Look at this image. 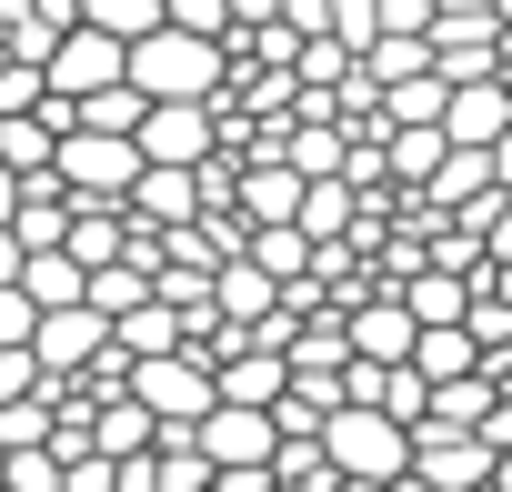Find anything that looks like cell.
<instances>
[{"instance_id": "cell-1", "label": "cell", "mask_w": 512, "mask_h": 492, "mask_svg": "<svg viewBox=\"0 0 512 492\" xmlns=\"http://www.w3.org/2000/svg\"><path fill=\"white\" fill-rule=\"evenodd\" d=\"M131 91H141V101H221V91H231V51L161 21V31L131 41Z\"/></svg>"}, {"instance_id": "cell-2", "label": "cell", "mask_w": 512, "mask_h": 492, "mask_svg": "<svg viewBox=\"0 0 512 492\" xmlns=\"http://www.w3.org/2000/svg\"><path fill=\"white\" fill-rule=\"evenodd\" d=\"M322 452H332L342 482H402V472H412V432H402L392 412H372V402H342V412L322 422Z\"/></svg>"}, {"instance_id": "cell-3", "label": "cell", "mask_w": 512, "mask_h": 492, "mask_svg": "<svg viewBox=\"0 0 512 492\" xmlns=\"http://www.w3.org/2000/svg\"><path fill=\"white\" fill-rule=\"evenodd\" d=\"M131 402H141L161 432H191V422L221 402V382H211L201 352H151V362H131Z\"/></svg>"}, {"instance_id": "cell-4", "label": "cell", "mask_w": 512, "mask_h": 492, "mask_svg": "<svg viewBox=\"0 0 512 492\" xmlns=\"http://www.w3.org/2000/svg\"><path fill=\"white\" fill-rule=\"evenodd\" d=\"M61 191L71 201H131V181H141V141H121V131H61Z\"/></svg>"}, {"instance_id": "cell-5", "label": "cell", "mask_w": 512, "mask_h": 492, "mask_svg": "<svg viewBox=\"0 0 512 492\" xmlns=\"http://www.w3.org/2000/svg\"><path fill=\"white\" fill-rule=\"evenodd\" d=\"M51 101H91V91H111V81H131V41L121 31H91V21H71L61 41H51Z\"/></svg>"}, {"instance_id": "cell-6", "label": "cell", "mask_w": 512, "mask_h": 492, "mask_svg": "<svg viewBox=\"0 0 512 492\" xmlns=\"http://www.w3.org/2000/svg\"><path fill=\"white\" fill-rule=\"evenodd\" d=\"M211 151H221L211 101H151V111H141V161H161V171H201Z\"/></svg>"}, {"instance_id": "cell-7", "label": "cell", "mask_w": 512, "mask_h": 492, "mask_svg": "<svg viewBox=\"0 0 512 492\" xmlns=\"http://www.w3.org/2000/svg\"><path fill=\"white\" fill-rule=\"evenodd\" d=\"M191 442L211 452V472H251V462H272V452H282V422H272V412H251V402H211V412L191 422Z\"/></svg>"}, {"instance_id": "cell-8", "label": "cell", "mask_w": 512, "mask_h": 492, "mask_svg": "<svg viewBox=\"0 0 512 492\" xmlns=\"http://www.w3.org/2000/svg\"><path fill=\"white\" fill-rule=\"evenodd\" d=\"M492 462H502V452H492L482 432H442V422L412 432V472H422L432 492H492Z\"/></svg>"}, {"instance_id": "cell-9", "label": "cell", "mask_w": 512, "mask_h": 492, "mask_svg": "<svg viewBox=\"0 0 512 492\" xmlns=\"http://www.w3.org/2000/svg\"><path fill=\"white\" fill-rule=\"evenodd\" d=\"M111 352V322L81 302V312H41V332H31V362H41V382H81L91 362Z\"/></svg>"}, {"instance_id": "cell-10", "label": "cell", "mask_w": 512, "mask_h": 492, "mask_svg": "<svg viewBox=\"0 0 512 492\" xmlns=\"http://www.w3.org/2000/svg\"><path fill=\"white\" fill-rule=\"evenodd\" d=\"M342 342H352V362H412L422 322L402 312V292H362V302H342Z\"/></svg>"}, {"instance_id": "cell-11", "label": "cell", "mask_w": 512, "mask_h": 492, "mask_svg": "<svg viewBox=\"0 0 512 492\" xmlns=\"http://www.w3.org/2000/svg\"><path fill=\"white\" fill-rule=\"evenodd\" d=\"M502 131H512V81H462L452 111H442V141L452 151H492Z\"/></svg>"}, {"instance_id": "cell-12", "label": "cell", "mask_w": 512, "mask_h": 492, "mask_svg": "<svg viewBox=\"0 0 512 492\" xmlns=\"http://www.w3.org/2000/svg\"><path fill=\"white\" fill-rule=\"evenodd\" d=\"M211 312L241 322V332H262V322H282V282H272L262 262H221V272H211Z\"/></svg>"}, {"instance_id": "cell-13", "label": "cell", "mask_w": 512, "mask_h": 492, "mask_svg": "<svg viewBox=\"0 0 512 492\" xmlns=\"http://www.w3.org/2000/svg\"><path fill=\"white\" fill-rule=\"evenodd\" d=\"M211 382H221V402H251V412H272V402L292 392V362H282V352H262V342H251V352H231V362H211Z\"/></svg>"}, {"instance_id": "cell-14", "label": "cell", "mask_w": 512, "mask_h": 492, "mask_svg": "<svg viewBox=\"0 0 512 492\" xmlns=\"http://www.w3.org/2000/svg\"><path fill=\"white\" fill-rule=\"evenodd\" d=\"M151 442H161V422H151V412H141L131 392H111V402H91V452H101V462H141Z\"/></svg>"}, {"instance_id": "cell-15", "label": "cell", "mask_w": 512, "mask_h": 492, "mask_svg": "<svg viewBox=\"0 0 512 492\" xmlns=\"http://www.w3.org/2000/svg\"><path fill=\"white\" fill-rule=\"evenodd\" d=\"M111 342H121V362H151V352H191V322L151 292L141 312H121V322H111Z\"/></svg>"}, {"instance_id": "cell-16", "label": "cell", "mask_w": 512, "mask_h": 492, "mask_svg": "<svg viewBox=\"0 0 512 492\" xmlns=\"http://www.w3.org/2000/svg\"><path fill=\"white\" fill-rule=\"evenodd\" d=\"M402 312H412L422 332H442V322H472V282H462V272H432V262H422V272L402 282Z\"/></svg>"}, {"instance_id": "cell-17", "label": "cell", "mask_w": 512, "mask_h": 492, "mask_svg": "<svg viewBox=\"0 0 512 492\" xmlns=\"http://www.w3.org/2000/svg\"><path fill=\"white\" fill-rule=\"evenodd\" d=\"M412 372L442 392V382H472L482 372V342H472V322H442V332H422L412 342Z\"/></svg>"}, {"instance_id": "cell-18", "label": "cell", "mask_w": 512, "mask_h": 492, "mask_svg": "<svg viewBox=\"0 0 512 492\" xmlns=\"http://www.w3.org/2000/svg\"><path fill=\"white\" fill-rule=\"evenodd\" d=\"M21 292H31L41 312H81V302H91V272H81L71 252H31V262H21Z\"/></svg>"}, {"instance_id": "cell-19", "label": "cell", "mask_w": 512, "mask_h": 492, "mask_svg": "<svg viewBox=\"0 0 512 492\" xmlns=\"http://www.w3.org/2000/svg\"><path fill=\"white\" fill-rule=\"evenodd\" d=\"M151 282H161V262H131V252H121V262H101V272H91V312H101V322H121V312H141V302H151Z\"/></svg>"}, {"instance_id": "cell-20", "label": "cell", "mask_w": 512, "mask_h": 492, "mask_svg": "<svg viewBox=\"0 0 512 492\" xmlns=\"http://www.w3.org/2000/svg\"><path fill=\"white\" fill-rule=\"evenodd\" d=\"M352 221H362V191L352 181H302V231L312 241H352Z\"/></svg>"}, {"instance_id": "cell-21", "label": "cell", "mask_w": 512, "mask_h": 492, "mask_svg": "<svg viewBox=\"0 0 512 492\" xmlns=\"http://www.w3.org/2000/svg\"><path fill=\"white\" fill-rule=\"evenodd\" d=\"M71 11H81L91 31H121V41H141V31H161V0H71Z\"/></svg>"}, {"instance_id": "cell-22", "label": "cell", "mask_w": 512, "mask_h": 492, "mask_svg": "<svg viewBox=\"0 0 512 492\" xmlns=\"http://www.w3.org/2000/svg\"><path fill=\"white\" fill-rule=\"evenodd\" d=\"M0 492H61V452H51V442L0 452Z\"/></svg>"}, {"instance_id": "cell-23", "label": "cell", "mask_w": 512, "mask_h": 492, "mask_svg": "<svg viewBox=\"0 0 512 492\" xmlns=\"http://www.w3.org/2000/svg\"><path fill=\"white\" fill-rule=\"evenodd\" d=\"M161 21H171V31H201V41L231 51V0H161Z\"/></svg>"}, {"instance_id": "cell-24", "label": "cell", "mask_w": 512, "mask_h": 492, "mask_svg": "<svg viewBox=\"0 0 512 492\" xmlns=\"http://www.w3.org/2000/svg\"><path fill=\"white\" fill-rule=\"evenodd\" d=\"M31 332H41V302L21 282H0V352H31Z\"/></svg>"}, {"instance_id": "cell-25", "label": "cell", "mask_w": 512, "mask_h": 492, "mask_svg": "<svg viewBox=\"0 0 512 492\" xmlns=\"http://www.w3.org/2000/svg\"><path fill=\"white\" fill-rule=\"evenodd\" d=\"M61 492H121V462L81 452V462H61Z\"/></svg>"}, {"instance_id": "cell-26", "label": "cell", "mask_w": 512, "mask_h": 492, "mask_svg": "<svg viewBox=\"0 0 512 492\" xmlns=\"http://www.w3.org/2000/svg\"><path fill=\"white\" fill-rule=\"evenodd\" d=\"M31 392H41V362H31V352H0V412L31 402Z\"/></svg>"}, {"instance_id": "cell-27", "label": "cell", "mask_w": 512, "mask_h": 492, "mask_svg": "<svg viewBox=\"0 0 512 492\" xmlns=\"http://www.w3.org/2000/svg\"><path fill=\"white\" fill-rule=\"evenodd\" d=\"M211 492H282V482H272V462H251V472H211Z\"/></svg>"}, {"instance_id": "cell-28", "label": "cell", "mask_w": 512, "mask_h": 492, "mask_svg": "<svg viewBox=\"0 0 512 492\" xmlns=\"http://www.w3.org/2000/svg\"><path fill=\"white\" fill-rule=\"evenodd\" d=\"M482 442H492V452H512V392L492 402V422H482Z\"/></svg>"}, {"instance_id": "cell-29", "label": "cell", "mask_w": 512, "mask_h": 492, "mask_svg": "<svg viewBox=\"0 0 512 492\" xmlns=\"http://www.w3.org/2000/svg\"><path fill=\"white\" fill-rule=\"evenodd\" d=\"M11 221H21V171L0 161V231H11Z\"/></svg>"}, {"instance_id": "cell-30", "label": "cell", "mask_w": 512, "mask_h": 492, "mask_svg": "<svg viewBox=\"0 0 512 492\" xmlns=\"http://www.w3.org/2000/svg\"><path fill=\"white\" fill-rule=\"evenodd\" d=\"M492 171H502V191H512V131H502V141H492Z\"/></svg>"}, {"instance_id": "cell-31", "label": "cell", "mask_w": 512, "mask_h": 492, "mask_svg": "<svg viewBox=\"0 0 512 492\" xmlns=\"http://www.w3.org/2000/svg\"><path fill=\"white\" fill-rule=\"evenodd\" d=\"M492 492H512V452H502V462H492Z\"/></svg>"}, {"instance_id": "cell-32", "label": "cell", "mask_w": 512, "mask_h": 492, "mask_svg": "<svg viewBox=\"0 0 512 492\" xmlns=\"http://www.w3.org/2000/svg\"><path fill=\"white\" fill-rule=\"evenodd\" d=\"M342 492H392V482H342Z\"/></svg>"}]
</instances>
